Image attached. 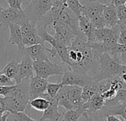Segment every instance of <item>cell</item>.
Returning a JSON list of instances; mask_svg holds the SVG:
<instances>
[{"instance_id": "21", "label": "cell", "mask_w": 126, "mask_h": 121, "mask_svg": "<svg viewBox=\"0 0 126 121\" xmlns=\"http://www.w3.org/2000/svg\"><path fill=\"white\" fill-rule=\"evenodd\" d=\"M78 21H79V28L80 32L86 37L87 41L92 42L96 29L92 24L91 20L88 17H86L84 14H82L79 17Z\"/></svg>"}, {"instance_id": "9", "label": "cell", "mask_w": 126, "mask_h": 121, "mask_svg": "<svg viewBox=\"0 0 126 121\" xmlns=\"http://www.w3.org/2000/svg\"><path fill=\"white\" fill-rule=\"evenodd\" d=\"M20 27L23 38V44L25 47L36 44H44V40L38 33L35 24L30 21Z\"/></svg>"}, {"instance_id": "8", "label": "cell", "mask_w": 126, "mask_h": 121, "mask_svg": "<svg viewBox=\"0 0 126 121\" xmlns=\"http://www.w3.org/2000/svg\"><path fill=\"white\" fill-rule=\"evenodd\" d=\"M30 21V19L24 10H19L13 8H4L0 17V26L8 27L10 24H15L21 26Z\"/></svg>"}, {"instance_id": "47", "label": "cell", "mask_w": 126, "mask_h": 121, "mask_svg": "<svg viewBox=\"0 0 126 121\" xmlns=\"http://www.w3.org/2000/svg\"><path fill=\"white\" fill-rule=\"evenodd\" d=\"M123 121H124V120H123Z\"/></svg>"}, {"instance_id": "24", "label": "cell", "mask_w": 126, "mask_h": 121, "mask_svg": "<svg viewBox=\"0 0 126 121\" xmlns=\"http://www.w3.org/2000/svg\"><path fill=\"white\" fill-rule=\"evenodd\" d=\"M98 89L97 87L96 83H94L90 85H87L83 87L82 91V101L83 104L89 102L95 95H97Z\"/></svg>"}, {"instance_id": "48", "label": "cell", "mask_w": 126, "mask_h": 121, "mask_svg": "<svg viewBox=\"0 0 126 121\" xmlns=\"http://www.w3.org/2000/svg\"><path fill=\"white\" fill-rule=\"evenodd\" d=\"M0 3H1V0H0Z\"/></svg>"}, {"instance_id": "18", "label": "cell", "mask_w": 126, "mask_h": 121, "mask_svg": "<svg viewBox=\"0 0 126 121\" xmlns=\"http://www.w3.org/2000/svg\"><path fill=\"white\" fill-rule=\"evenodd\" d=\"M103 16L106 24V27L113 29L117 25L119 21L117 18V7L113 4L110 3L108 5H105Z\"/></svg>"}, {"instance_id": "34", "label": "cell", "mask_w": 126, "mask_h": 121, "mask_svg": "<svg viewBox=\"0 0 126 121\" xmlns=\"http://www.w3.org/2000/svg\"><path fill=\"white\" fill-rule=\"evenodd\" d=\"M15 86H0V96L1 97H7L13 92Z\"/></svg>"}, {"instance_id": "40", "label": "cell", "mask_w": 126, "mask_h": 121, "mask_svg": "<svg viewBox=\"0 0 126 121\" xmlns=\"http://www.w3.org/2000/svg\"><path fill=\"white\" fill-rule=\"evenodd\" d=\"M119 77L120 78V79L125 83V84L126 85V67H125V68H124L123 72L121 73V75H120Z\"/></svg>"}, {"instance_id": "10", "label": "cell", "mask_w": 126, "mask_h": 121, "mask_svg": "<svg viewBox=\"0 0 126 121\" xmlns=\"http://www.w3.org/2000/svg\"><path fill=\"white\" fill-rule=\"evenodd\" d=\"M94 83L96 82L94 81L92 76L83 75L68 69L64 72L61 84L62 86H78L83 88Z\"/></svg>"}, {"instance_id": "44", "label": "cell", "mask_w": 126, "mask_h": 121, "mask_svg": "<svg viewBox=\"0 0 126 121\" xmlns=\"http://www.w3.org/2000/svg\"><path fill=\"white\" fill-rule=\"evenodd\" d=\"M80 2H81V4H82V3L84 1V0H80Z\"/></svg>"}, {"instance_id": "6", "label": "cell", "mask_w": 126, "mask_h": 121, "mask_svg": "<svg viewBox=\"0 0 126 121\" xmlns=\"http://www.w3.org/2000/svg\"><path fill=\"white\" fill-rule=\"evenodd\" d=\"M33 68L35 75L48 79L52 75H63L64 72L62 67L49 60L33 61Z\"/></svg>"}, {"instance_id": "46", "label": "cell", "mask_w": 126, "mask_h": 121, "mask_svg": "<svg viewBox=\"0 0 126 121\" xmlns=\"http://www.w3.org/2000/svg\"><path fill=\"white\" fill-rule=\"evenodd\" d=\"M125 5H126V4H125Z\"/></svg>"}, {"instance_id": "2", "label": "cell", "mask_w": 126, "mask_h": 121, "mask_svg": "<svg viewBox=\"0 0 126 121\" xmlns=\"http://www.w3.org/2000/svg\"><path fill=\"white\" fill-rule=\"evenodd\" d=\"M30 80H24L20 84H16L11 94L4 98L6 112L12 113L26 112L30 115Z\"/></svg>"}, {"instance_id": "17", "label": "cell", "mask_w": 126, "mask_h": 121, "mask_svg": "<svg viewBox=\"0 0 126 121\" xmlns=\"http://www.w3.org/2000/svg\"><path fill=\"white\" fill-rule=\"evenodd\" d=\"M98 115L101 118H107L108 116H120L123 120L126 121V104H120L112 106H104Z\"/></svg>"}, {"instance_id": "4", "label": "cell", "mask_w": 126, "mask_h": 121, "mask_svg": "<svg viewBox=\"0 0 126 121\" xmlns=\"http://www.w3.org/2000/svg\"><path fill=\"white\" fill-rule=\"evenodd\" d=\"M52 21H59L69 26L77 36H85L80 30L78 18L68 7L67 4L61 7H52L50 10Z\"/></svg>"}, {"instance_id": "39", "label": "cell", "mask_w": 126, "mask_h": 121, "mask_svg": "<svg viewBox=\"0 0 126 121\" xmlns=\"http://www.w3.org/2000/svg\"><path fill=\"white\" fill-rule=\"evenodd\" d=\"M119 58H120V63L123 65H124V66L126 67V53L120 54V55H119Z\"/></svg>"}, {"instance_id": "28", "label": "cell", "mask_w": 126, "mask_h": 121, "mask_svg": "<svg viewBox=\"0 0 126 121\" xmlns=\"http://www.w3.org/2000/svg\"><path fill=\"white\" fill-rule=\"evenodd\" d=\"M61 87H62V84L61 83L59 84L48 83L47 87V94L52 98H55Z\"/></svg>"}, {"instance_id": "13", "label": "cell", "mask_w": 126, "mask_h": 121, "mask_svg": "<svg viewBox=\"0 0 126 121\" xmlns=\"http://www.w3.org/2000/svg\"><path fill=\"white\" fill-rule=\"evenodd\" d=\"M23 56L21 61L19 63V81L20 83L24 80H30L34 77V68H33V61L30 56L25 53L21 52ZM19 83V84H20Z\"/></svg>"}, {"instance_id": "19", "label": "cell", "mask_w": 126, "mask_h": 121, "mask_svg": "<svg viewBox=\"0 0 126 121\" xmlns=\"http://www.w3.org/2000/svg\"><path fill=\"white\" fill-rule=\"evenodd\" d=\"M89 115L88 106L86 103L75 110H69L64 112L63 121H78L81 117H84L86 121H89Z\"/></svg>"}, {"instance_id": "33", "label": "cell", "mask_w": 126, "mask_h": 121, "mask_svg": "<svg viewBox=\"0 0 126 121\" xmlns=\"http://www.w3.org/2000/svg\"><path fill=\"white\" fill-rule=\"evenodd\" d=\"M5 1L8 4L9 7L19 10H24V9L22 8L23 3L21 0H5Z\"/></svg>"}, {"instance_id": "20", "label": "cell", "mask_w": 126, "mask_h": 121, "mask_svg": "<svg viewBox=\"0 0 126 121\" xmlns=\"http://www.w3.org/2000/svg\"><path fill=\"white\" fill-rule=\"evenodd\" d=\"M82 4L84 6L83 14H84L90 20L97 16L102 15L105 7V5L102 4L89 1L86 0H84Z\"/></svg>"}, {"instance_id": "16", "label": "cell", "mask_w": 126, "mask_h": 121, "mask_svg": "<svg viewBox=\"0 0 126 121\" xmlns=\"http://www.w3.org/2000/svg\"><path fill=\"white\" fill-rule=\"evenodd\" d=\"M8 28L10 30V36L8 42L12 45H16L18 47V52H21L25 48L23 44L21 27L18 24H10L8 25Z\"/></svg>"}, {"instance_id": "35", "label": "cell", "mask_w": 126, "mask_h": 121, "mask_svg": "<svg viewBox=\"0 0 126 121\" xmlns=\"http://www.w3.org/2000/svg\"><path fill=\"white\" fill-rule=\"evenodd\" d=\"M67 0H52V7H61L66 5Z\"/></svg>"}, {"instance_id": "22", "label": "cell", "mask_w": 126, "mask_h": 121, "mask_svg": "<svg viewBox=\"0 0 126 121\" xmlns=\"http://www.w3.org/2000/svg\"><path fill=\"white\" fill-rule=\"evenodd\" d=\"M1 72L10 79L14 80L16 84L20 83L19 81V63L12 60L4 67Z\"/></svg>"}, {"instance_id": "14", "label": "cell", "mask_w": 126, "mask_h": 121, "mask_svg": "<svg viewBox=\"0 0 126 121\" xmlns=\"http://www.w3.org/2000/svg\"><path fill=\"white\" fill-rule=\"evenodd\" d=\"M51 49L47 47L44 44H36L31 47H25L21 52L28 54L33 61L49 60L47 52H50Z\"/></svg>"}, {"instance_id": "41", "label": "cell", "mask_w": 126, "mask_h": 121, "mask_svg": "<svg viewBox=\"0 0 126 121\" xmlns=\"http://www.w3.org/2000/svg\"><path fill=\"white\" fill-rule=\"evenodd\" d=\"M106 121H123V119H120L118 118H117L116 116H108L106 118Z\"/></svg>"}, {"instance_id": "5", "label": "cell", "mask_w": 126, "mask_h": 121, "mask_svg": "<svg viewBox=\"0 0 126 121\" xmlns=\"http://www.w3.org/2000/svg\"><path fill=\"white\" fill-rule=\"evenodd\" d=\"M52 7V0H32L24 10L30 21L37 24Z\"/></svg>"}, {"instance_id": "11", "label": "cell", "mask_w": 126, "mask_h": 121, "mask_svg": "<svg viewBox=\"0 0 126 121\" xmlns=\"http://www.w3.org/2000/svg\"><path fill=\"white\" fill-rule=\"evenodd\" d=\"M47 79H44L38 75L32 77L30 80L29 92L30 101L39 97H41L47 93V87L48 85Z\"/></svg>"}, {"instance_id": "29", "label": "cell", "mask_w": 126, "mask_h": 121, "mask_svg": "<svg viewBox=\"0 0 126 121\" xmlns=\"http://www.w3.org/2000/svg\"><path fill=\"white\" fill-rule=\"evenodd\" d=\"M10 116L14 121H37L32 119L26 112H16L10 114Z\"/></svg>"}, {"instance_id": "42", "label": "cell", "mask_w": 126, "mask_h": 121, "mask_svg": "<svg viewBox=\"0 0 126 121\" xmlns=\"http://www.w3.org/2000/svg\"><path fill=\"white\" fill-rule=\"evenodd\" d=\"M22 1V3H23V7H24V8L25 7H27L32 0H21Z\"/></svg>"}, {"instance_id": "36", "label": "cell", "mask_w": 126, "mask_h": 121, "mask_svg": "<svg viewBox=\"0 0 126 121\" xmlns=\"http://www.w3.org/2000/svg\"><path fill=\"white\" fill-rule=\"evenodd\" d=\"M6 112L5 107V101L4 97H0V114H4Z\"/></svg>"}, {"instance_id": "30", "label": "cell", "mask_w": 126, "mask_h": 121, "mask_svg": "<svg viewBox=\"0 0 126 121\" xmlns=\"http://www.w3.org/2000/svg\"><path fill=\"white\" fill-rule=\"evenodd\" d=\"M117 13L118 18V24H126V5H120L117 7Z\"/></svg>"}, {"instance_id": "3", "label": "cell", "mask_w": 126, "mask_h": 121, "mask_svg": "<svg viewBox=\"0 0 126 121\" xmlns=\"http://www.w3.org/2000/svg\"><path fill=\"white\" fill-rule=\"evenodd\" d=\"M99 69L92 76L94 82L106 79H113L119 77L126 66L115 61L108 52H104L99 56Z\"/></svg>"}, {"instance_id": "27", "label": "cell", "mask_w": 126, "mask_h": 121, "mask_svg": "<svg viewBox=\"0 0 126 121\" xmlns=\"http://www.w3.org/2000/svg\"><path fill=\"white\" fill-rule=\"evenodd\" d=\"M66 4L78 18L83 14L84 6L81 4L80 0H67Z\"/></svg>"}, {"instance_id": "26", "label": "cell", "mask_w": 126, "mask_h": 121, "mask_svg": "<svg viewBox=\"0 0 126 121\" xmlns=\"http://www.w3.org/2000/svg\"><path fill=\"white\" fill-rule=\"evenodd\" d=\"M30 106L31 108L39 111V112H44L49 106V101L44 98L39 97L35 99H32L30 101Z\"/></svg>"}, {"instance_id": "38", "label": "cell", "mask_w": 126, "mask_h": 121, "mask_svg": "<svg viewBox=\"0 0 126 121\" xmlns=\"http://www.w3.org/2000/svg\"><path fill=\"white\" fill-rule=\"evenodd\" d=\"M126 3V0H112L111 4H113L116 7L120 5H124Z\"/></svg>"}, {"instance_id": "25", "label": "cell", "mask_w": 126, "mask_h": 121, "mask_svg": "<svg viewBox=\"0 0 126 121\" xmlns=\"http://www.w3.org/2000/svg\"><path fill=\"white\" fill-rule=\"evenodd\" d=\"M56 98L58 100L59 106H62V107L65 108L67 111L74 110L73 104L71 103V101L67 98V96L66 95V92H65L63 88V86L61 88V89L59 90L58 95H56Z\"/></svg>"}, {"instance_id": "12", "label": "cell", "mask_w": 126, "mask_h": 121, "mask_svg": "<svg viewBox=\"0 0 126 121\" xmlns=\"http://www.w3.org/2000/svg\"><path fill=\"white\" fill-rule=\"evenodd\" d=\"M41 97L47 98L49 102V107L44 112L42 117L40 118L39 121H58L60 120L61 115L58 112V102L55 98H52L45 93Z\"/></svg>"}, {"instance_id": "37", "label": "cell", "mask_w": 126, "mask_h": 121, "mask_svg": "<svg viewBox=\"0 0 126 121\" xmlns=\"http://www.w3.org/2000/svg\"><path fill=\"white\" fill-rule=\"evenodd\" d=\"M89 1H92V2H97V3H100L102 4L103 5H108L110 3H111L112 0H86Z\"/></svg>"}, {"instance_id": "7", "label": "cell", "mask_w": 126, "mask_h": 121, "mask_svg": "<svg viewBox=\"0 0 126 121\" xmlns=\"http://www.w3.org/2000/svg\"><path fill=\"white\" fill-rule=\"evenodd\" d=\"M54 30V38L66 47H69L77 35L74 30L67 24L59 21H52L50 26Z\"/></svg>"}, {"instance_id": "43", "label": "cell", "mask_w": 126, "mask_h": 121, "mask_svg": "<svg viewBox=\"0 0 126 121\" xmlns=\"http://www.w3.org/2000/svg\"><path fill=\"white\" fill-rule=\"evenodd\" d=\"M4 7L1 5V3H0V17H1V11L3 10Z\"/></svg>"}, {"instance_id": "45", "label": "cell", "mask_w": 126, "mask_h": 121, "mask_svg": "<svg viewBox=\"0 0 126 121\" xmlns=\"http://www.w3.org/2000/svg\"><path fill=\"white\" fill-rule=\"evenodd\" d=\"M123 104H126V100H125V101H124V103Z\"/></svg>"}, {"instance_id": "31", "label": "cell", "mask_w": 126, "mask_h": 121, "mask_svg": "<svg viewBox=\"0 0 126 121\" xmlns=\"http://www.w3.org/2000/svg\"><path fill=\"white\" fill-rule=\"evenodd\" d=\"M117 26L120 29L118 44H126V24H117Z\"/></svg>"}, {"instance_id": "1", "label": "cell", "mask_w": 126, "mask_h": 121, "mask_svg": "<svg viewBox=\"0 0 126 121\" xmlns=\"http://www.w3.org/2000/svg\"><path fill=\"white\" fill-rule=\"evenodd\" d=\"M86 36H77L68 47V69L83 75H89V72H97L99 57L92 50ZM87 39V38H86Z\"/></svg>"}, {"instance_id": "15", "label": "cell", "mask_w": 126, "mask_h": 121, "mask_svg": "<svg viewBox=\"0 0 126 121\" xmlns=\"http://www.w3.org/2000/svg\"><path fill=\"white\" fill-rule=\"evenodd\" d=\"M63 88L67 98L73 104L74 110L78 109L83 104L82 101V87L78 86H63Z\"/></svg>"}, {"instance_id": "23", "label": "cell", "mask_w": 126, "mask_h": 121, "mask_svg": "<svg viewBox=\"0 0 126 121\" xmlns=\"http://www.w3.org/2000/svg\"><path fill=\"white\" fill-rule=\"evenodd\" d=\"M86 104V103H85ZM89 114L96 113L100 111L105 106V100L100 95H95L89 102L86 103Z\"/></svg>"}, {"instance_id": "32", "label": "cell", "mask_w": 126, "mask_h": 121, "mask_svg": "<svg viewBox=\"0 0 126 121\" xmlns=\"http://www.w3.org/2000/svg\"><path fill=\"white\" fill-rule=\"evenodd\" d=\"M16 83L13 80L7 78L1 71H0V86H15Z\"/></svg>"}]
</instances>
